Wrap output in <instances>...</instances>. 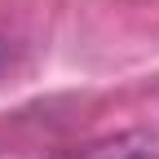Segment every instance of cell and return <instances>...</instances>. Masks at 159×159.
<instances>
[{
    "mask_svg": "<svg viewBox=\"0 0 159 159\" xmlns=\"http://www.w3.org/2000/svg\"><path fill=\"white\" fill-rule=\"evenodd\" d=\"M80 159H159V133H146V128L115 133V137H102V142L84 146Z\"/></svg>",
    "mask_w": 159,
    "mask_h": 159,
    "instance_id": "1",
    "label": "cell"
},
{
    "mask_svg": "<svg viewBox=\"0 0 159 159\" xmlns=\"http://www.w3.org/2000/svg\"><path fill=\"white\" fill-rule=\"evenodd\" d=\"M18 66H22V44H18L9 31H0V84H5Z\"/></svg>",
    "mask_w": 159,
    "mask_h": 159,
    "instance_id": "2",
    "label": "cell"
}]
</instances>
